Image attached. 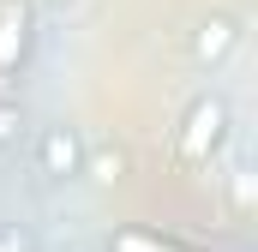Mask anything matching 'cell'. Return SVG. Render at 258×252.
Segmentation results:
<instances>
[{
    "label": "cell",
    "mask_w": 258,
    "mask_h": 252,
    "mask_svg": "<svg viewBox=\"0 0 258 252\" xmlns=\"http://www.w3.org/2000/svg\"><path fill=\"white\" fill-rule=\"evenodd\" d=\"M30 48V12L24 6H6L0 12V66H18Z\"/></svg>",
    "instance_id": "cell-4"
},
{
    "label": "cell",
    "mask_w": 258,
    "mask_h": 252,
    "mask_svg": "<svg viewBox=\"0 0 258 252\" xmlns=\"http://www.w3.org/2000/svg\"><path fill=\"white\" fill-rule=\"evenodd\" d=\"M24 126H30V114H24L18 102H0V150H18Z\"/></svg>",
    "instance_id": "cell-5"
},
{
    "label": "cell",
    "mask_w": 258,
    "mask_h": 252,
    "mask_svg": "<svg viewBox=\"0 0 258 252\" xmlns=\"http://www.w3.org/2000/svg\"><path fill=\"white\" fill-rule=\"evenodd\" d=\"M228 138V108L210 96V102H198L192 114H186V132H180V150L186 156H210L216 144Z\"/></svg>",
    "instance_id": "cell-2"
},
{
    "label": "cell",
    "mask_w": 258,
    "mask_h": 252,
    "mask_svg": "<svg viewBox=\"0 0 258 252\" xmlns=\"http://www.w3.org/2000/svg\"><path fill=\"white\" fill-rule=\"evenodd\" d=\"M234 42H240V24H234V18H210V24H198L192 54H198L204 66H216L222 54H228V48H234Z\"/></svg>",
    "instance_id": "cell-3"
},
{
    "label": "cell",
    "mask_w": 258,
    "mask_h": 252,
    "mask_svg": "<svg viewBox=\"0 0 258 252\" xmlns=\"http://www.w3.org/2000/svg\"><path fill=\"white\" fill-rule=\"evenodd\" d=\"M0 252H30V234L18 222H0Z\"/></svg>",
    "instance_id": "cell-6"
},
{
    "label": "cell",
    "mask_w": 258,
    "mask_h": 252,
    "mask_svg": "<svg viewBox=\"0 0 258 252\" xmlns=\"http://www.w3.org/2000/svg\"><path fill=\"white\" fill-rule=\"evenodd\" d=\"M36 174H48V180H78L84 174V138H78V126H42L36 132Z\"/></svg>",
    "instance_id": "cell-1"
}]
</instances>
